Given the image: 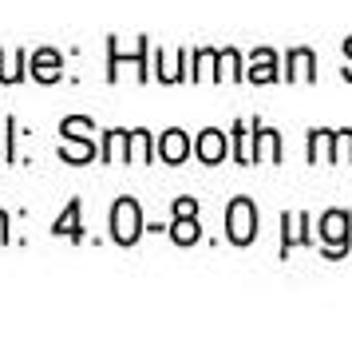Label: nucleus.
<instances>
[{
  "mask_svg": "<svg viewBox=\"0 0 352 341\" xmlns=\"http://www.w3.org/2000/svg\"><path fill=\"white\" fill-rule=\"evenodd\" d=\"M111 230L119 242H135L139 238V207H135V198H123L111 211Z\"/></svg>",
  "mask_w": 352,
  "mask_h": 341,
  "instance_id": "f257e3e1",
  "label": "nucleus"
},
{
  "mask_svg": "<svg viewBox=\"0 0 352 341\" xmlns=\"http://www.w3.org/2000/svg\"><path fill=\"white\" fill-rule=\"evenodd\" d=\"M230 238H234V242H250V238H254V207H250L245 198H238V203L230 207Z\"/></svg>",
  "mask_w": 352,
  "mask_h": 341,
  "instance_id": "f03ea898",
  "label": "nucleus"
},
{
  "mask_svg": "<svg viewBox=\"0 0 352 341\" xmlns=\"http://www.w3.org/2000/svg\"><path fill=\"white\" fill-rule=\"evenodd\" d=\"M182 151H186V147H182V131H166L162 155H166V159H182Z\"/></svg>",
  "mask_w": 352,
  "mask_h": 341,
  "instance_id": "7ed1b4c3",
  "label": "nucleus"
},
{
  "mask_svg": "<svg viewBox=\"0 0 352 341\" xmlns=\"http://www.w3.org/2000/svg\"><path fill=\"white\" fill-rule=\"evenodd\" d=\"M202 159H206V163L222 159V139H218V131H206V143H202Z\"/></svg>",
  "mask_w": 352,
  "mask_h": 341,
  "instance_id": "20e7f679",
  "label": "nucleus"
},
{
  "mask_svg": "<svg viewBox=\"0 0 352 341\" xmlns=\"http://www.w3.org/2000/svg\"><path fill=\"white\" fill-rule=\"evenodd\" d=\"M76 211H80V207L72 203V211H67V218H64V223H56V234L64 230V234H72V238H80V230H76Z\"/></svg>",
  "mask_w": 352,
  "mask_h": 341,
  "instance_id": "39448f33",
  "label": "nucleus"
}]
</instances>
